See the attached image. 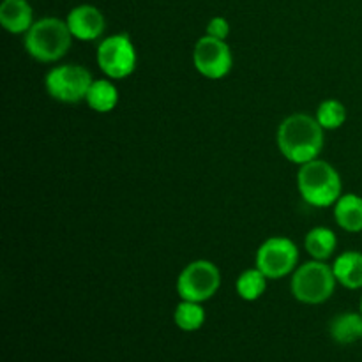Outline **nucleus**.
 <instances>
[{"label":"nucleus","mask_w":362,"mask_h":362,"mask_svg":"<svg viewBox=\"0 0 362 362\" xmlns=\"http://www.w3.org/2000/svg\"><path fill=\"white\" fill-rule=\"evenodd\" d=\"M336 246H338L336 233L327 226H317V228L310 230L304 239V247L310 257H313V260L325 262L334 255Z\"/></svg>","instance_id":"15"},{"label":"nucleus","mask_w":362,"mask_h":362,"mask_svg":"<svg viewBox=\"0 0 362 362\" xmlns=\"http://www.w3.org/2000/svg\"><path fill=\"white\" fill-rule=\"evenodd\" d=\"M205 310L202 303H193V300H180L173 313L175 325L184 332H194L202 329L205 324Z\"/></svg>","instance_id":"18"},{"label":"nucleus","mask_w":362,"mask_h":362,"mask_svg":"<svg viewBox=\"0 0 362 362\" xmlns=\"http://www.w3.org/2000/svg\"><path fill=\"white\" fill-rule=\"evenodd\" d=\"M315 119L325 131L339 129L346 122V108L338 99H325L318 105Z\"/></svg>","instance_id":"19"},{"label":"nucleus","mask_w":362,"mask_h":362,"mask_svg":"<svg viewBox=\"0 0 362 362\" xmlns=\"http://www.w3.org/2000/svg\"><path fill=\"white\" fill-rule=\"evenodd\" d=\"M324 127L308 113H292L278 127L276 141L283 158L293 165H306L324 151Z\"/></svg>","instance_id":"1"},{"label":"nucleus","mask_w":362,"mask_h":362,"mask_svg":"<svg viewBox=\"0 0 362 362\" xmlns=\"http://www.w3.org/2000/svg\"><path fill=\"white\" fill-rule=\"evenodd\" d=\"M297 187L304 200L313 207H334L343 191L341 177L331 163L313 159L299 166Z\"/></svg>","instance_id":"2"},{"label":"nucleus","mask_w":362,"mask_h":362,"mask_svg":"<svg viewBox=\"0 0 362 362\" xmlns=\"http://www.w3.org/2000/svg\"><path fill=\"white\" fill-rule=\"evenodd\" d=\"M299 262L297 244L288 237H271L257 251L255 264L269 279H281L292 274Z\"/></svg>","instance_id":"8"},{"label":"nucleus","mask_w":362,"mask_h":362,"mask_svg":"<svg viewBox=\"0 0 362 362\" xmlns=\"http://www.w3.org/2000/svg\"><path fill=\"white\" fill-rule=\"evenodd\" d=\"M73 34L64 20L59 18H42L34 21L25 34L23 45L28 55L37 62L52 64L66 57L69 52Z\"/></svg>","instance_id":"3"},{"label":"nucleus","mask_w":362,"mask_h":362,"mask_svg":"<svg viewBox=\"0 0 362 362\" xmlns=\"http://www.w3.org/2000/svg\"><path fill=\"white\" fill-rule=\"evenodd\" d=\"M71 34L78 41H95L106 28V20L101 11L90 4L73 7L66 18Z\"/></svg>","instance_id":"10"},{"label":"nucleus","mask_w":362,"mask_h":362,"mask_svg":"<svg viewBox=\"0 0 362 362\" xmlns=\"http://www.w3.org/2000/svg\"><path fill=\"white\" fill-rule=\"evenodd\" d=\"M87 105L98 113H110L119 105V90L115 85L106 78L92 81L87 94Z\"/></svg>","instance_id":"16"},{"label":"nucleus","mask_w":362,"mask_h":362,"mask_svg":"<svg viewBox=\"0 0 362 362\" xmlns=\"http://www.w3.org/2000/svg\"><path fill=\"white\" fill-rule=\"evenodd\" d=\"M0 23L11 34H27L34 25V11L27 0H4L0 4Z\"/></svg>","instance_id":"11"},{"label":"nucleus","mask_w":362,"mask_h":362,"mask_svg":"<svg viewBox=\"0 0 362 362\" xmlns=\"http://www.w3.org/2000/svg\"><path fill=\"white\" fill-rule=\"evenodd\" d=\"M359 308H361V310H359V311H361V313H362V297H361V306H359Z\"/></svg>","instance_id":"21"},{"label":"nucleus","mask_w":362,"mask_h":362,"mask_svg":"<svg viewBox=\"0 0 362 362\" xmlns=\"http://www.w3.org/2000/svg\"><path fill=\"white\" fill-rule=\"evenodd\" d=\"M221 286V272L209 260H194L182 269L177 278V293L180 300L205 303Z\"/></svg>","instance_id":"6"},{"label":"nucleus","mask_w":362,"mask_h":362,"mask_svg":"<svg viewBox=\"0 0 362 362\" xmlns=\"http://www.w3.org/2000/svg\"><path fill=\"white\" fill-rule=\"evenodd\" d=\"M205 34L225 41L230 34V23L223 16L212 18V20L207 23V30H205Z\"/></svg>","instance_id":"20"},{"label":"nucleus","mask_w":362,"mask_h":362,"mask_svg":"<svg viewBox=\"0 0 362 362\" xmlns=\"http://www.w3.org/2000/svg\"><path fill=\"white\" fill-rule=\"evenodd\" d=\"M136 48L127 34H115L103 39L98 46L99 69L110 80H124L136 69Z\"/></svg>","instance_id":"7"},{"label":"nucleus","mask_w":362,"mask_h":362,"mask_svg":"<svg viewBox=\"0 0 362 362\" xmlns=\"http://www.w3.org/2000/svg\"><path fill=\"white\" fill-rule=\"evenodd\" d=\"M329 334L338 345H352L362 339V313H346L336 315L329 325Z\"/></svg>","instance_id":"14"},{"label":"nucleus","mask_w":362,"mask_h":362,"mask_svg":"<svg viewBox=\"0 0 362 362\" xmlns=\"http://www.w3.org/2000/svg\"><path fill=\"white\" fill-rule=\"evenodd\" d=\"M334 219L345 232H362V197L359 194H341L334 204Z\"/></svg>","instance_id":"13"},{"label":"nucleus","mask_w":362,"mask_h":362,"mask_svg":"<svg viewBox=\"0 0 362 362\" xmlns=\"http://www.w3.org/2000/svg\"><path fill=\"white\" fill-rule=\"evenodd\" d=\"M336 276L332 265L322 260H311L297 267L292 274L290 290L299 303L317 306L332 297L336 290Z\"/></svg>","instance_id":"4"},{"label":"nucleus","mask_w":362,"mask_h":362,"mask_svg":"<svg viewBox=\"0 0 362 362\" xmlns=\"http://www.w3.org/2000/svg\"><path fill=\"white\" fill-rule=\"evenodd\" d=\"M194 69L209 80H221L232 71V48L223 39H216L205 34L194 45L193 49Z\"/></svg>","instance_id":"9"},{"label":"nucleus","mask_w":362,"mask_h":362,"mask_svg":"<svg viewBox=\"0 0 362 362\" xmlns=\"http://www.w3.org/2000/svg\"><path fill=\"white\" fill-rule=\"evenodd\" d=\"M92 78L90 71L78 64H62L49 69L45 76V87L49 98L55 101L74 105L87 99Z\"/></svg>","instance_id":"5"},{"label":"nucleus","mask_w":362,"mask_h":362,"mask_svg":"<svg viewBox=\"0 0 362 362\" xmlns=\"http://www.w3.org/2000/svg\"><path fill=\"white\" fill-rule=\"evenodd\" d=\"M267 281L269 278L260 271L258 267L247 269L243 274L237 278L235 281V290L239 293L240 299L244 300H257L267 290Z\"/></svg>","instance_id":"17"},{"label":"nucleus","mask_w":362,"mask_h":362,"mask_svg":"<svg viewBox=\"0 0 362 362\" xmlns=\"http://www.w3.org/2000/svg\"><path fill=\"white\" fill-rule=\"evenodd\" d=\"M336 281L349 290L362 288V253L343 251L332 264Z\"/></svg>","instance_id":"12"}]
</instances>
